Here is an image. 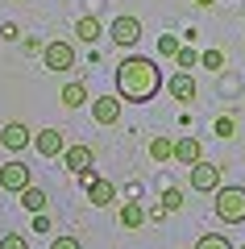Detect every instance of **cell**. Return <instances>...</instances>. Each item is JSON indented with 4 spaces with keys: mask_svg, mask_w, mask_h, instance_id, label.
I'll return each instance as SVG.
<instances>
[{
    "mask_svg": "<svg viewBox=\"0 0 245 249\" xmlns=\"http://www.w3.org/2000/svg\"><path fill=\"white\" fill-rule=\"evenodd\" d=\"M162 88V71L158 62L146 58V54H129V58L116 62V96L129 100V104H146V100L158 96Z\"/></svg>",
    "mask_w": 245,
    "mask_h": 249,
    "instance_id": "cell-1",
    "label": "cell"
},
{
    "mask_svg": "<svg viewBox=\"0 0 245 249\" xmlns=\"http://www.w3.org/2000/svg\"><path fill=\"white\" fill-rule=\"evenodd\" d=\"M212 208H216V216L225 224H245V187L220 183V191H212Z\"/></svg>",
    "mask_w": 245,
    "mask_h": 249,
    "instance_id": "cell-2",
    "label": "cell"
},
{
    "mask_svg": "<svg viewBox=\"0 0 245 249\" xmlns=\"http://www.w3.org/2000/svg\"><path fill=\"white\" fill-rule=\"evenodd\" d=\"M42 62H46V71L67 75L71 67H75V46H71L67 37H58V42H46V46H42Z\"/></svg>",
    "mask_w": 245,
    "mask_h": 249,
    "instance_id": "cell-3",
    "label": "cell"
},
{
    "mask_svg": "<svg viewBox=\"0 0 245 249\" xmlns=\"http://www.w3.org/2000/svg\"><path fill=\"white\" fill-rule=\"evenodd\" d=\"M29 183H34V170H29L25 162H21V158H9L4 166H0V187H4V191L21 196V191H25Z\"/></svg>",
    "mask_w": 245,
    "mask_h": 249,
    "instance_id": "cell-4",
    "label": "cell"
},
{
    "mask_svg": "<svg viewBox=\"0 0 245 249\" xmlns=\"http://www.w3.org/2000/svg\"><path fill=\"white\" fill-rule=\"evenodd\" d=\"M187 183H191L195 191H204V196H212V191H220V166L200 158V162L191 166V175H187Z\"/></svg>",
    "mask_w": 245,
    "mask_h": 249,
    "instance_id": "cell-5",
    "label": "cell"
},
{
    "mask_svg": "<svg viewBox=\"0 0 245 249\" xmlns=\"http://www.w3.org/2000/svg\"><path fill=\"white\" fill-rule=\"evenodd\" d=\"M108 37H113L116 46H125V50H129V46L141 42V21H137V17H116L113 25H108Z\"/></svg>",
    "mask_w": 245,
    "mask_h": 249,
    "instance_id": "cell-6",
    "label": "cell"
},
{
    "mask_svg": "<svg viewBox=\"0 0 245 249\" xmlns=\"http://www.w3.org/2000/svg\"><path fill=\"white\" fill-rule=\"evenodd\" d=\"M167 91H170V100H179V104H191L195 96H200V88H195V75L191 71H175L167 79Z\"/></svg>",
    "mask_w": 245,
    "mask_h": 249,
    "instance_id": "cell-7",
    "label": "cell"
},
{
    "mask_svg": "<svg viewBox=\"0 0 245 249\" xmlns=\"http://www.w3.org/2000/svg\"><path fill=\"white\" fill-rule=\"evenodd\" d=\"M34 150L42 154V158H62V150H67L62 129H42V133H34Z\"/></svg>",
    "mask_w": 245,
    "mask_h": 249,
    "instance_id": "cell-8",
    "label": "cell"
},
{
    "mask_svg": "<svg viewBox=\"0 0 245 249\" xmlns=\"http://www.w3.org/2000/svg\"><path fill=\"white\" fill-rule=\"evenodd\" d=\"M0 145H4V150H13V154H21L25 145H34V133H29L21 121H9L4 129H0Z\"/></svg>",
    "mask_w": 245,
    "mask_h": 249,
    "instance_id": "cell-9",
    "label": "cell"
},
{
    "mask_svg": "<svg viewBox=\"0 0 245 249\" xmlns=\"http://www.w3.org/2000/svg\"><path fill=\"white\" fill-rule=\"evenodd\" d=\"M121 96H96L92 100V116H96V124H116L121 121Z\"/></svg>",
    "mask_w": 245,
    "mask_h": 249,
    "instance_id": "cell-10",
    "label": "cell"
},
{
    "mask_svg": "<svg viewBox=\"0 0 245 249\" xmlns=\"http://www.w3.org/2000/svg\"><path fill=\"white\" fill-rule=\"evenodd\" d=\"M113 199H116V187L113 183H108V178H92V183H88V204L92 208H113Z\"/></svg>",
    "mask_w": 245,
    "mask_h": 249,
    "instance_id": "cell-11",
    "label": "cell"
},
{
    "mask_svg": "<svg viewBox=\"0 0 245 249\" xmlns=\"http://www.w3.org/2000/svg\"><path fill=\"white\" fill-rule=\"evenodd\" d=\"M62 162H67L71 175H79V170H88L92 162H96V154H92V145H67V150H62Z\"/></svg>",
    "mask_w": 245,
    "mask_h": 249,
    "instance_id": "cell-12",
    "label": "cell"
},
{
    "mask_svg": "<svg viewBox=\"0 0 245 249\" xmlns=\"http://www.w3.org/2000/svg\"><path fill=\"white\" fill-rule=\"evenodd\" d=\"M200 158H204L200 137H179V142H175V162H179V166H195Z\"/></svg>",
    "mask_w": 245,
    "mask_h": 249,
    "instance_id": "cell-13",
    "label": "cell"
},
{
    "mask_svg": "<svg viewBox=\"0 0 245 249\" xmlns=\"http://www.w3.org/2000/svg\"><path fill=\"white\" fill-rule=\"evenodd\" d=\"M100 34H104V25H100V17H92V13L75 21V37H79L83 46H96V42H100Z\"/></svg>",
    "mask_w": 245,
    "mask_h": 249,
    "instance_id": "cell-14",
    "label": "cell"
},
{
    "mask_svg": "<svg viewBox=\"0 0 245 249\" xmlns=\"http://www.w3.org/2000/svg\"><path fill=\"white\" fill-rule=\"evenodd\" d=\"M58 100H62L67 108H83V104H92V100H88V88H83V83H67V88L58 91Z\"/></svg>",
    "mask_w": 245,
    "mask_h": 249,
    "instance_id": "cell-15",
    "label": "cell"
},
{
    "mask_svg": "<svg viewBox=\"0 0 245 249\" xmlns=\"http://www.w3.org/2000/svg\"><path fill=\"white\" fill-rule=\"evenodd\" d=\"M21 208H25V212H46V191L29 183L25 191H21Z\"/></svg>",
    "mask_w": 245,
    "mask_h": 249,
    "instance_id": "cell-16",
    "label": "cell"
},
{
    "mask_svg": "<svg viewBox=\"0 0 245 249\" xmlns=\"http://www.w3.org/2000/svg\"><path fill=\"white\" fill-rule=\"evenodd\" d=\"M121 224L125 229H141V224H146V208H141L137 199H129V204L121 208Z\"/></svg>",
    "mask_w": 245,
    "mask_h": 249,
    "instance_id": "cell-17",
    "label": "cell"
},
{
    "mask_svg": "<svg viewBox=\"0 0 245 249\" xmlns=\"http://www.w3.org/2000/svg\"><path fill=\"white\" fill-rule=\"evenodd\" d=\"M150 158L154 162H170L175 158V142H170V137H154V142H150Z\"/></svg>",
    "mask_w": 245,
    "mask_h": 249,
    "instance_id": "cell-18",
    "label": "cell"
},
{
    "mask_svg": "<svg viewBox=\"0 0 245 249\" xmlns=\"http://www.w3.org/2000/svg\"><path fill=\"white\" fill-rule=\"evenodd\" d=\"M195 249H233V241H228L225 232H204V237L195 241Z\"/></svg>",
    "mask_w": 245,
    "mask_h": 249,
    "instance_id": "cell-19",
    "label": "cell"
},
{
    "mask_svg": "<svg viewBox=\"0 0 245 249\" xmlns=\"http://www.w3.org/2000/svg\"><path fill=\"white\" fill-rule=\"evenodd\" d=\"M162 208H167V212H179V208H183V191H179V187H162Z\"/></svg>",
    "mask_w": 245,
    "mask_h": 249,
    "instance_id": "cell-20",
    "label": "cell"
},
{
    "mask_svg": "<svg viewBox=\"0 0 245 249\" xmlns=\"http://www.w3.org/2000/svg\"><path fill=\"white\" fill-rule=\"evenodd\" d=\"M158 54H162V58H175V54H179V37L175 34H162V37H158Z\"/></svg>",
    "mask_w": 245,
    "mask_h": 249,
    "instance_id": "cell-21",
    "label": "cell"
},
{
    "mask_svg": "<svg viewBox=\"0 0 245 249\" xmlns=\"http://www.w3.org/2000/svg\"><path fill=\"white\" fill-rule=\"evenodd\" d=\"M200 67H208V71H225V54H220V50H204L200 54Z\"/></svg>",
    "mask_w": 245,
    "mask_h": 249,
    "instance_id": "cell-22",
    "label": "cell"
},
{
    "mask_svg": "<svg viewBox=\"0 0 245 249\" xmlns=\"http://www.w3.org/2000/svg\"><path fill=\"white\" fill-rule=\"evenodd\" d=\"M175 62H179V71H187V67H195V62H200V54H195L191 46H179V54H175Z\"/></svg>",
    "mask_w": 245,
    "mask_h": 249,
    "instance_id": "cell-23",
    "label": "cell"
},
{
    "mask_svg": "<svg viewBox=\"0 0 245 249\" xmlns=\"http://www.w3.org/2000/svg\"><path fill=\"white\" fill-rule=\"evenodd\" d=\"M212 129H216V137H225V142H228V137L237 133V124H233V116H216V124H212Z\"/></svg>",
    "mask_w": 245,
    "mask_h": 249,
    "instance_id": "cell-24",
    "label": "cell"
},
{
    "mask_svg": "<svg viewBox=\"0 0 245 249\" xmlns=\"http://www.w3.org/2000/svg\"><path fill=\"white\" fill-rule=\"evenodd\" d=\"M0 249H29V241L21 237V232H4V237H0Z\"/></svg>",
    "mask_w": 245,
    "mask_h": 249,
    "instance_id": "cell-25",
    "label": "cell"
},
{
    "mask_svg": "<svg viewBox=\"0 0 245 249\" xmlns=\"http://www.w3.org/2000/svg\"><path fill=\"white\" fill-rule=\"evenodd\" d=\"M50 249H83V245H79V237H54Z\"/></svg>",
    "mask_w": 245,
    "mask_h": 249,
    "instance_id": "cell-26",
    "label": "cell"
},
{
    "mask_svg": "<svg viewBox=\"0 0 245 249\" xmlns=\"http://www.w3.org/2000/svg\"><path fill=\"white\" fill-rule=\"evenodd\" d=\"M34 232H42V237L50 232V216L46 212H34Z\"/></svg>",
    "mask_w": 245,
    "mask_h": 249,
    "instance_id": "cell-27",
    "label": "cell"
},
{
    "mask_svg": "<svg viewBox=\"0 0 245 249\" xmlns=\"http://www.w3.org/2000/svg\"><path fill=\"white\" fill-rule=\"evenodd\" d=\"M195 4H204V9H208V4H216V0H195Z\"/></svg>",
    "mask_w": 245,
    "mask_h": 249,
    "instance_id": "cell-28",
    "label": "cell"
},
{
    "mask_svg": "<svg viewBox=\"0 0 245 249\" xmlns=\"http://www.w3.org/2000/svg\"><path fill=\"white\" fill-rule=\"evenodd\" d=\"M241 249H245V245H241Z\"/></svg>",
    "mask_w": 245,
    "mask_h": 249,
    "instance_id": "cell-29",
    "label": "cell"
}]
</instances>
